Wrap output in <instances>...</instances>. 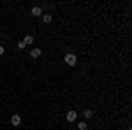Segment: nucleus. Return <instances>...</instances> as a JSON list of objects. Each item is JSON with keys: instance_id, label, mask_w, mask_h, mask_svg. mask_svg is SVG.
Wrapping results in <instances>:
<instances>
[{"instance_id": "f257e3e1", "label": "nucleus", "mask_w": 132, "mask_h": 130, "mask_svg": "<svg viewBox=\"0 0 132 130\" xmlns=\"http://www.w3.org/2000/svg\"><path fill=\"white\" fill-rule=\"evenodd\" d=\"M63 62H65L69 67H74V65L78 63V56H76L74 53H67V55L63 56Z\"/></svg>"}, {"instance_id": "39448f33", "label": "nucleus", "mask_w": 132, "mask_h": 130, "mask_svg": "<svg viewBox=\"0 0 132 130\" xmlns=\"http://www.w3.org/2000/svg\"><path fill=\"white\" fill-rule=\"evenodd\" d=\"M41 53H42V51L39 49V48H34V49L30 51V56H32V58H39V56H41Z\"/></svg>"}, {"instance_id": "423d86ee", "label": "nucleus", "mask_w": 132, "mask_h": 130, "mask_svg": "<svg viewBox=\"0 0 132 130\" xmlns=\"http://www.w3.org/2000/svg\"><path fill=\"white\" fill-rule=\"evenodd\" d=\"M42 21H44L46 25H50L51 21H53V16H51V14H42Z\"/></svg>"}, {"instance_id": "0eeeda50", "label": "nucleus", "mask_w": 132, "mask_h": 130, "mask_svg": "<svg viewBox=\"0 0 132 130\" xmlns=\"http://www.w3.org/2000/svg\"><path fill=\"white\" fill-rule=\"evenodd\" d=\"M23 42H25V46H30V44H34V37H32V35H27V37L23 39Z\"/></svg>"}, {"instance_id": "9b49d317", "label": "nucleus", "mask_w": 132, "mask_h": 130, "mask_svg": "<svg viewBox=\"0 0 132 130\" xmlns=\"http://www.w3.org/2000/svg\"><path fill=\"white\" fill-rule=\"evenodd\" d=\"M4 53H5V49H4V48H2V46H0V56H2V55H4Z\"/></svg>"}, {"instance_id": "9d476101", "label": "nucleus", "mask_w": 132, "mask_h": 130, "mask_svg": "<svg viewBox=\"0 0 132 130\" xmlns=\"http://www.w3.org/2000/svg\"><path fill=\"white\" fill-rule=\"evenodd\" d=\"M25 48H27V46H25V42L20 40V42H18V49H25Z\"/></svg>"}, {"instance_id": "6e6552de", "label": "nucleus", "mask_w": 132, "mask_h": 130, "mask_svg": "<svg viewBox=\"0 0 132 130\" xmlns=\"http://www.w3.org/2000/svg\"><path fill=\"white\" fill-rule=\"evenodd\" d=\"M83 114H85V118H88V120L93 118V111H92V109H85V111H83Z\"/></svg>"}, {"instance_id": "f03ea898", "label": "nucleus", "mask_w": 132, "mask_h": 130, "mask_svg": "<svg viewBox=\"0 0 132 130\" xmlns=\"http://www.w3.org/2000/svg\"><path fill=\"white\" fill-rule=\"evenodd\" d=\"M65 120L69 121V123H74V121L78 120V112H76V111H67V114H65Z\"/></svg>"}, {"instance_id": "20e7f679", "label": "nucleus", "mask_w": 132, "mask_h": 130, "mask_svg": "<svg viewBox=\"0 0 132 130\" xmlns=\"http://www.w3.org/2000/svg\"><path fill=\"white\" fill-rule=\"evenodd\" d=\"M32 16H37V18H39V16H42V14H44V12H42V7H37V5H34V7H32Z\"/></svg>"}, {"instance_id": "1a4fd4ad", "label": "nucleus", "mask_w": 132, "mask_h": 130, "mask_svg": "<svg viewBox=\"0 0 132 130\" xmlns=\"http://www.w3.org/2000/svg\"><path fill=\"white\" fill-rule=\"evenodd\" d=\"M86 128H88V125H86L85 121H79V123H78V130H86Z\"/></svg>"}, {"instance_id": "7ed1b4c3", "label": "nucleus", "mask_w": 132, "mask_h": 130, "mask_svg": "<svg viewBox=\"0 0 132 130\" xmlns=\"http://www.w3.org/2000/svg\"><path fill=\"white\" fill-rule=\"evenodd\" d=\"M11 125H12V127H20L21 125V116L20 114H12V116H11Z\"/></svg>"}]
</instances>
